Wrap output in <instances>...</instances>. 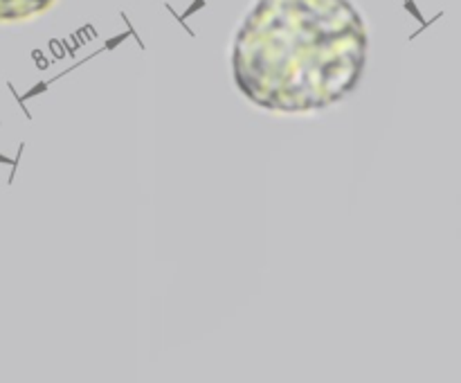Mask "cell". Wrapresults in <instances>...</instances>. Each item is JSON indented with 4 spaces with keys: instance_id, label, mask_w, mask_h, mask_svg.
I'll use <instances>...</instances> for the list:
<instances>
[{
    "instance_id": "1",
    "label": "cell",
    "mask_w": 461,
    "mask_h": 383,
    "mask_svg": "<svg viewBox=\"0 0 461 383\" xmlns=\"http://www.w3.org/2000/svg\"><path fill=\"white\" fill-rule=\"evenodd\" d=\"M367 43L351 0H257L234 36V84L259 108L320 111L356 88Z\"/></svg>"
},
{
    "instance_id": "2",
    "label": "cell",
    "mask_w": 461,
    "mask_h": 383,
    "mask_svg": "<svg viewBox=\"0 0 461 383\" xmlns=\"http://www.w3.org/2000/svg\"><path fill=\"white\" fill-rule=\"evenodd\" d=\"M57 0H0V23H18L34 18Z\"/></svg>"
}]
</instances>
